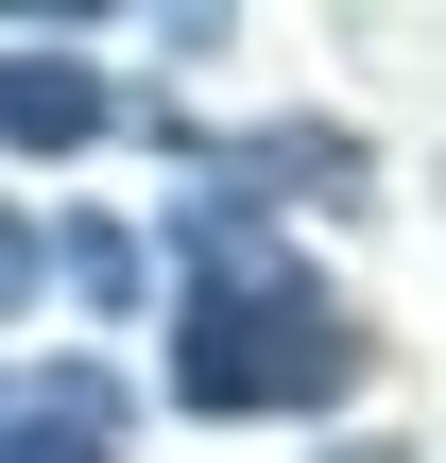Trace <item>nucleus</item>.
<instances>
[{"label":"nucleus","instance_id":"1","mask_svg":"<svg viewBox=\"0 0 446 463\" xmlns=\"http://www.w3.org/2000/svg\"><path fill=\"white\" fill-rule=\"evenodd\" d=\"M361 378V309L309 292L292 241H258V206H189V292H172V395L189 412H309Z\"/></svg>","mask_w":446,"mask_h":463},{"label":"nucleus","instance_id":"2","mask_svg":"<svg viewBox=\"0 0 446 463\" xmlns=\"http://www.w3.org/2000/svg\"><path fill=\"white\" fill-rule=\"evenodd\" d=\"M120 103H103V69H69V52H0V155H86Z\"/></svg>","mask_w":446,"mask_h":463},{"label":"nucleus","instance_id":"3","mask_svg":"<svg viewBox=\"0 0 446 463\" xmlns=\"http://www.w3.org/2000/svg\"><path fill=\"white\" fill-rule=\"evenodd\" d=\"M103 378H52V395H0V463H103Z\"/></svg>","mask_w":446,"mask_h":463},{"label":"nucleus","instance_id":"4","mask_svg":"<svg viewBox=\"0 0 446 463\" xmlns=\"http://www.w3.org/2000/svg\"><path fill=\"white\" fill-rule=\"evenodd\" d=\"M361 463H395V447H361Z\"/></svg>","mask_w":446,"mask_h":463}]
</instances>
